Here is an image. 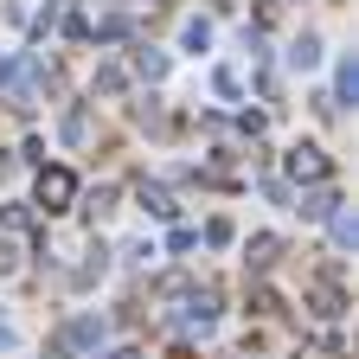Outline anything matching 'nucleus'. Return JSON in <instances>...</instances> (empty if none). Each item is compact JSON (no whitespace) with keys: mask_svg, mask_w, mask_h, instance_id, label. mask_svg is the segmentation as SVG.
I'll return each instance as SVG.
<instances>
[{"mask_svg":"<svg viewBox=\"0 0 359 359\" xmlns=\"http://www.w3.org/2000/svg\"><path fill=\"white\" fill-rule=\"evenodd\" d=\"M314 314H340V289H334V283L314 289Z\"/></svg>","mask_w":359,"mask_h":359,"instance_id":"9d476101","label":"nucleus"},{"mask_svg":"<svg viewBox=\"0 0 359 359\" xmlns=\"http://www.w3.org/2000/svg\"><path fill=\"white\" fill-rule=\"evenodd\" d=\"M289 173H295V180H327V154L302 142V148H289Z\"/></svg>","mask_w":359,"mask_h":359,"instance_id":"7ed1b4c3","label":"nucleus"},{"mask_svg":"<svg viewBox=\"0 0 359 359\" xmlns=\"http://www.w3.org/2000/svg\"><path fill=\"white\" fill-rule=\"evenodd\" d=\"M340 103H359V65L353 58L340 65Z\"/></svg>","mask_w":359,"mask_h":359,"instance_id":"6e6552de","label":"nucleus"},{"mask_svg":"<svg viewBox=\"0 0 359 359\" xmlns=\"http://www.w3.org/2000/svg\"><path fill=\"white\" fill-rule=\"evenodd\" d=\"M263 7H283V0H263Z\"/></svg>","mask_w":359,"mask_h":359,"instance_id":"dca6fc26","label":"nucleus"},{"mask_svg":"<svg viewBox=\"0 0 359 359\" xmlns=\"http://www.w3.org/2000/svg\"><path fill=\"white\" fill-rule=\"evenodd\" d=\"M205 45H212V26L205 20H187V52H205Z\"/></svg>","mask_w":359,"mask_h":359,"instance_id":"9b49d317","label":"nucleus"},{"mask_svg":"<svg viewBox=\"0 0 359 359\" xmlns=\"http://www.w3.org/2000/svg\"><path fill=\"white\" fill-rule=\"evenodd\" d=\"M97 90H103V97H116V90H122V71H116V65H103V71H97Z\"/></svg>","mask_w":359,"mask_h":359,"instance_id":"f8f14e48","label":"nucleus"},{"mask_svg":"<svg viewBox=\"0 0 359 359\" xmlns=\"http://www.w3.org/2000/svg\"><path fill=\"white\" fill-rule=\"evenodd\" d=\"M135 71H142L148 83H161V77H167V58H161V52H148V45H142V52H135Z\"/></svg>","mask_w":359,"mask_h":359,"instance_id":"423d86ee","label":"nucleus"},{"mask_svg":"<svg viewBox=\"0 0 359 359\" xmlns=\"http://www.w3.org/2000/svg\"><path fill=\"white\" fill-rule=\"evenodd\" d=\"M276 257H283V238H269V231H263V238H250V269H269Z\"/></svg>","mask_w":359,"mask_h":359,"instance_id":"20e7f679","label":"nucleus"},{"mask_svg":"<svg viewBox=\"0 0 359 359\" xmlns=\"http://www.w3.org/2000/svg\"><path fill=\"white\" fill-rule=\"evenodd\" d=\"M289 65H302V71H308V65H321V39H308V32H302V39L289 45Z\"/></svg>","mask_w":359,"mask_h":359,"instance_id":"39448f33","label":"nucleus"},{"mask_svg":"<svg viewBox=\"0 0 359 359\" xmlns=\"http://www.w3.org/2000/svg\"><path fill=\"white\" fill-rule=\"evenodd\" d=\"M142 205H148V212H161V218L173 212V199H167V187H148V180H142Z\"/></svg>","mask_w":359,"mask_h":359,"instance_id":"1a4fd4ad","label":"nucleus"},{"mask_svg":"<svg viewBox=\"0 0 359 359\" xmlns=\"http://www.w3.org/2000/svg\"><path fill=\"white\" fill-rule=\"evenodd\" d=\"M0 346H13V327H7V321H0Z\"/></svg>","mask_w":359,"mask_h":359,"instance_id":"4468645a","label":"nucleus"},{"mask_svg":"<svg viewBox=\"0 0 359 359\" xmlns=\"http://www.w3.org/2000/svg\"><path fill=\"white\" fill-rule=\"evenodd\" d=\"M334 205H340V199H334L327 187H321V193H308V199H302V212H308V218H327Z\"/></svg>","mask_w":359,"mask_h":359,"instance_id":"0eeeda50","label":"nucleus"},{"mask_svg":"<svg viewBox=\"0 0 359 359\" xmlns=\"http://www.w3.org/2000/svg\"><path fill=\"white\" fill-rule=\"evenodd\" d=\"M65 135H71V142H83V135H90V116H83V109H71V116H65Z\"/></svg>","mask_w":359,"mask_h":359,"instance_id":"ddd939ff","label":"nucleus"},{"mask_svg":"<svg viewBox=\"0 0 359 359\" xmlns=\"http://www.w3.org/2000/svg\"><path fill=\"white\" fill-rule=\"evenodd\" d=\"M32 238H39L32 205H0V257H7V263H20V257L32 250Z\"/></svg>","mask_w":359,"mask_h":359,"instance_id":"f257e3e1","label":"nucleus"},{"mask_svg":"<svg viewBox=\"0 0 359 359\" xmlns=\"http://www.w3.org/2000/svg\"><path fill=\"white\" fill-rule=\"evenodd\" d=\"M109 359H135V353H109Z\"/></svg>","mask_w":359,"mask_h":359,"instance_id":"2eb2a0df","label":"nucleus"},{"mask_svg":"<svg viewBox=\"0 0 359 359\" xmlns=\"http://www.w3.org/2000/svg\"><path fill=\"white\" fill-rule=\"evenodd\" d=\"M71 199H77V180L65 167H45L39 173V212H71Z\"/></svg>","mask_w":359,"mask_h":359,"instance_id":"f03ea898","label":"nucleus"}]
</instances>
